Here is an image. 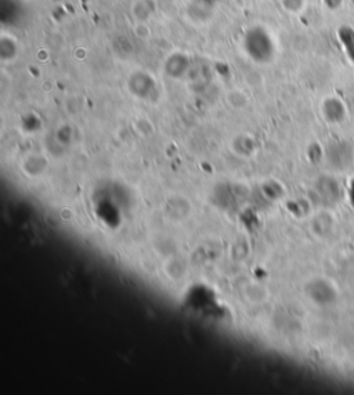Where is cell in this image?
<instances>
[{
    "instance_id": "obj_1",
    "label": "cell",
    "mask_w": 354,
    "mask_h": 395,
    "mask_svg": "<svg viewBox=\"0 0 354 395\" xmlns=\"http://www.w3.org/2000/svg\"><path fill=\"white\" fill-rule=\"evenodd\" d=\"M242 50L254 62L267 64L276 55V42L265 26L254 25L244 33Z\"/></svg>"
},
{
    "instance_id": "obj_7",
    "label": "cell",
    "mask_w": 354,
    "mask_h": 395,
    "mask_svg": "<svg viewBox=\"0 0 354 395\" xmlns=\"http://www.w3.org/2000/svg\"><path fill=\"white\" fill-rule=\"evenodd\" d=\"M281 3L290 12H299L305 6V0H281Z\"/></svg>"
},
{
    "instance_id": "obj_8",
    "label": "cell",
    "mask_w": 354,
    "mask_h": 395,
    "mask_svg": "<svg viewBox=\"0 0 354 395\" xmlns=\"http://www.w3.org/2000/svg\"><path fill=\"white\" fill-rule=\"evenodd\" d=\"M222 0H195V3L198 6H201L202 8H212L215 7L218 3H220Z\"/></svg>"
},
{
    "instance_id": "obj_4",
    "label": "cell",
    "mask_w": 354,
    "mask_h": 395,
    "mask_svg": "<svg viewBox=\"0 0 354 395\" xmlns=\"http://www.w3.org/2000/svg\"><path fill=\"white\" fill-rule=\"evenodd\" d=\"M18 55V44L10 35H1L0 37V60L3 62L12 61Z\"/></svg>"
},
{
    "instance_id": "obj_2",
    "label": "cell",
    "mask_w": 354,
    "mask_h": 395,
    "mask_svg": "<svg viewBox=\"0 0 354 395\" xmlns=\"http://www.w3.org/2000/svg\"><path fill=\"white\" fill-rule=\"evenodd\" d=\"M188 67H190L188 55L180 51L170 54L163 64L165 72L172 78H182L188 71Z\"/></svg>"
},
{
    "instance_id": "obj_6",
    "label": "cell",
    "mask_w": 354,
    "mask_h": 395,
    "mask_svg": "<svg viewBox=\"0 0 354 395\" xmlns=\"http://www.w3.org/2000/svg\"><path fill=\"white\" fill-rule=\"evenodd\" d=\"M0 15L3 22L8 24H15L19 21L21 17V6L18 4L17 0H1V8H0Z\"/></svg>"
},
{
    "instance_id": "obj_5",
    "label": "cell",
    "mask_w": 354,
    "mask_h": 395,
    "mask_svg": "<svg viewBox=\"0 0 354 395\" xmlns=\"http://www.w3.org/2000/svg\"><path fill=\"white\" fill-rule=\"evenodd\" d=\"M338 39L346 54V57L354 64V28L344 25L338 30Z\"/></svg>"
},
{
    "instance_id": "obj_3",
    "label": "cell",
    "mask_w": 354,
    "mask_h": 395,
    "mask_svg": "<svg viewBox=\"0 0 354 395\" xmlns=\"http://www.w3.org/2000/svg\"><path fill=\"white\" fill-rule=\"evenodd\" d=\"M155 80L145 72H134L130 75L129 87L139 96H145L155 90Z\"/></svg>"
}]
</instances>
